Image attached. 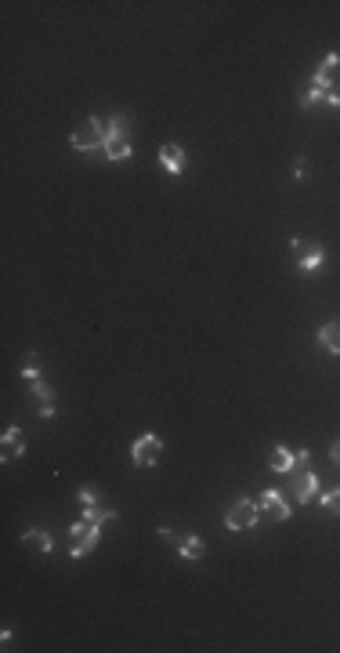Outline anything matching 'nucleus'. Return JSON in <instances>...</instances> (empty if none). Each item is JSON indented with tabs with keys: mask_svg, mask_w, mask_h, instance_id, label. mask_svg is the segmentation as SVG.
Listing matches in <instances>:
<instances>
[{
	"mask_svg": "<svg viewBox=\"0 0 340 653\" xmlns=\"http://www.w3.org/2000/svg\"><path fill=\"white\" fill-rule=\"evenodd\" d=\"M105 138H109V131H105V120L102 117H87L84 124L73 131V138H69V146L76 149V153H98V149H105Z\"/></svg>",
	"mask_w": 340,
	"mask_h": 653,
	"instance_id": "f257e3e1",
	"label": "nucleus"
},
{
	"mask_svg": "<svg viewBox=\"0 0 340 653\" xmlns=\"http://www.w3.org/2000/svg\"><path fill=\"white\" fill-rule=\"evenodd\" d=\"M257 523H261V508H257V501H250V498H239L229 512H224V527H229L232 534L253 530Z\"/></svg>",
	"mask_w": 340,
	"mask_h": 653,
	"instance_id": "f03ea898",
	"label": "nucleus"
},
{
	"mask_svg": "<svg viewBox=\"0 0 340 653\" xmlns=\"http://www.w3.org/2000/svg\"><path fill=\"white\" fill-rule=\"evenodd\" d=\"M159 457H163V443H159L156 432H141L131 443V461H134L138 468H156Z\"/></svg>",
	"mask_w": 340,
	"mask_h": 653,
	"instance_id": "7ed1b4c3",
	"label": "nucleus"
},
{
	"mask_svg": "<svg viewBox=\"0 0 340 653\" xmlns=\"http://www.w3.org/2000/svg\"><path fill=\"white\" fill-rule=\"evenodd\" d=\"M307 457H312V450H286V447H275V450L268 454V468L279 472V475H294L297 468L307 465Z\"/></svg>",
	"mask_w": 340,
	"mask_h": 653,
	"instance_id": "20e7f679",
	"label": "nucleus"
},
{
	"mask_svg": "<svg viewBox=\"0 0 340 653\" xmlns=\"http://www.w3.org/2000/svg\"><path fill=\"white\" fill-rule=\"evenodd\" d=\"M289 493H294V501L312 504L319 498V475L315 472H294L289 475Z\"/></svg>",
	"mask_w": 340,
	"mask_h": 653,
	"instance_id": "39448f33",
	"label": "nucleus"
},
{
	"mask_svg": "<svg viewBox=\"0 0 340 653\" xmlns=\"http://www.w3.org/2000/svg\"><path fill=\"white\" fill-rule=\"evenodd\" d=\"M257 508H261L265 516H271L275 523H286L289 516H294V508H289V501H283V493L275 490V486H271V490H265L261 498H257Z\"/></svg>",
	"mask_w": 340,
	"mask_h": 653,
	"instance_id": "423d86ee",
	"label": "nucleus"
},
{
	"mask_svg": "<svg viewBox=\"0 0 340 653\" xmlns=\"http://www.w3.org/2000/svg\"><path fill=\"white\" fill-rule=\"evenodd\" d=\"M159 167H163L167 174H174V178H181L185 167H188L185 149L177 146V142H163V146H159Z\"/></svg>",
	"mask_w": 340,
	"mask_h": 653,
	"instance_id": "0eeeda50",
	"label": "nucleus"
},
{
	"mask_svg": "<svg viewBox=\"0 0 340 653\" xmlns=\"http://www.w3.org/2000/svg\"><path fill=\"white\" fill-rule=\"evenodd\" d=\"M22 454H26V432H22L19 425H11L8 432L0 436V461H4V465H8V461L22 457Z\"/></svg>",
	"mask_w": 340,
	"mask_h": 653,
	"instance_id": "6e6552de",
	"label": "nucleus"
},
{
	"mask_svg": "<svg viewBox=\"0 0 340 653\" xmlns=\"http://www.w3.org/2000/svg\"><path fill=\"white\" fill-rule=\"evenodd\" d=\"M174 545H177V555H181V559H188V563H199L203 555H206V541L196 537V534H177Z\"/></svg>",
	"mask_w": 340,
	"mask_h": 653,
	"instance_id": "1a4fd4ad",
	"label": "nucleus"
},
{
	"mask_svg": "<svg viewBox=\"0 0 340 653\" xmlns=\"http://www.w3.org/2000/svg\"><path fill=\"white\" fill-rule=\"evenodd\" d=\"M319 345L326 348L330 356H340V316H333V320H326L319 327Z\"/></svg>",
	"mask_w": 340,
	"mask_h": 653,
	"instance_id": "9d476101",
	"label": "nucleus"
},
{
	"mask_svg": "<svg viewBox=\"0 0 340 653\" xmlns=\"http://www.w3.org/2000/svg\"><path fill=\"white\" fill-rule=\"evenodd\" d=\"M105 156L112 164H120V160H131V135L120 131V135H109L105 138Z\"/></svg>",
	"mask_w": 340,
	"mask_h": 653,
	"instance_id": "9b49d317",
	"label": "nucleus"
},
{
	"mask_svg": "<svg viewBox=\"0 0 340 653\" xmlns=\"http://www.w3.org/2000/svg\"><path fill=\"white\" fill-rule=\"evenodd\" d=\"M22 545L33 548V552H40V555H51V552H55V537L47 534V530H40V527H29V530L22 534Z\"/></svg>",
	"mask_w": 340,
	"mask_h": 653,
	"instance_id": "f8f14e48",
	"label": "nucleus"
},
{
	"mask_svg": "<svg viewBox=\"0 0 340 653\" xmlns=\"http://www.w3.org/2000/svg\"><path fill=\"white\" fill-rule=\"evenodd\" d=\"M322 265H326V247H322V244H312V247H307V251L301 254V258H297V269H301L304 276L319 273Z\"/></svg>",
	"mask_w": 340,
	"mask_h": 653,
	"instance_id": "ddd939ff",
	"label": "nucleus"
},
{
	"mask_svg": "<svg viewBox=\"0 0 340 653\" xmlns=\"http://www.w3.org/2000/svg\"><path fill=\"white\" fill-rule=\"evenodd\" d=\"M98 541H102V527H87L80 537H73V552L69 555H73V559H84L87 552L98 548Z\"/></svg>",
	"mask_w": 340,
	"mask_h": 653,
	"instance_id": "4468645a",
	"label": "nucleus"
},
{
	"mask_svg": "<svg viewBox=\"0 0 340 653\" xmlns=\"http://www.w3.org/2000/svg\"><path fill=\"white\" fill-rule=\"evenodd\" d=\"M120 519V512H105V508H98V504H91V508H84V523H91V527H105V523H116Z\"/></svg>",
	"mask_w": 340,
	"mask_h": 653,
	"instance_id": "2eb2a0df",
	"label": "nucleus"
},
{
	"mask_svg": "<svg viewBox=\"0 0 340 653\" xmlns=\"http://www.w3.org/2000/svg\"><path fill=\"white\" fill-rule=\"evenodd\" d=\"M29 392H33L37 400H40V407H44V403H55V389L47 385L44 378H40V381H29Z\"/></svg>",
	"mask_w": 340,
	"mask_h": 653,
	"instance_id": "dca6fc26",
	"label": "nucleus"
},
{
	"mask_svg": "<svg viewBox=\"0 0 340 653\" xmlns=\"http://www.w3.org/2000/svg\"><path fill=\"white\" fill-rule=\"evenodd\" d=\"M319 504L326 508V512H337V516H340V490H326V493H319Z\"/></svg>",
	"mask_w": 340,
	"mask_h": 653,
	"instance_id": "f3484780",
	"label": "nucleus"
},
{
	"mask_svg": "<svg viewBox=\"0 0 340 653\" xmlns=\"http://www.w3.org/2000/svg\"><path fill=\"white\" fill-rule=\"evenodd\" d=\"M22 378L26 381H40V363H37V356L29 353L26 359H22Z\"/></svg>",
	"mask_w": 340,
	"mask_h": 653,
	"instance_id": "a211bd4d",
	"label": "nucleus"
},
{
	"mask_svg": "<svg viewBox=\"0 0 340 653\" xmlns=\"http://www.w3.org/2000/svg\"><path fill=\"white\" fill-rule=\"evenodd\" d=\"M315 102H326V94H322L319 87H312V84H307V91L301 94V109H312Z\"/></svg>",
	"mask_w": 340,
	"mask_h": 653,
	"instance_id": "6ab92c4d",
	"label": "nucleus"
},
{
	"mask_svg": "<svg viewBox=\"0 0 340 653\" xmlns=\"http://www.w3.org/2000/svg\"><path fill=\"white\" fill-rule=\"evenodd\" d=\"M76 501L84 504V508L98 504V490H94V486H76Z\"/></svg>",
	"mask_w": 340,
	"mask_h": 653,
	"instance_id": "aec40b11",
	"label": "nucleus"
},
{
	"mask_svg": "<svg viewBox=\"0 0 340 653\" xmlns=\"http://www.w3.org/2000/svg\"><path fill=\"white\" fill-rule=\"evenodd\" d=\"M289 247H294V254L301 258V254L307 251V240H304V236H294V240H289Z\"/></svg>",
	"mask_w": 340,
	"mask_h": 653,
	"instance_id": "412c9836",
	"label": "nucleus"
},
{
	"mask_svg": "<svg viewBox=\"0 0 340 653\" xmlns=\"http://www.w3.org/2000/svg\"><path fill=\"white\" fill-rule=\"evenodd\" d=\"M330 461H333V465H340V439L330 443Z\"/></svg>",
	"mask_w": 340,
	"mask_h": 653,
	"instance_id": "4be33fe9",
	"label": "nucleus"
},
{
	"mask_svg": "<svg viewBox=\"0 0 340 653\" xmlns=\"http://www.w3.org/2000/svg\"><path fill=\"white\" fill-rule=\"evenodd\" d=\"M40 418H58V410H55V403H44V407H40Z\"/></svg>",
	"mask_w": 340,
	"mask_h": 653,
	"instance_id": "5701e85b",
	"label": "nucleus"
},
{
	"mask_svg": "<svg viewBox=\"0 0 340 653\" xmlns=\"http://www.w3.org/2000/svg\"><path fill=\"white\" fill-rule=\"evenodd\" d=\"M326 105H330V109H340V91H330V94H326Z\"/></svg>",
	"mask_w": 340,
	"mask_h": 653,
	"instance_id": "b1692460",
	"label": "nucleus"
},
{
	"mask_svg": "<svg viewBox=\"0 0 340 653\" xmlns=\"http://www.w3.org/2000/svg\"><path fill=\"white\" fill-rule=\"evenodd\" d=\"M304 171H307V164H304V160H297V164H294V178H297V182L304 178Z\"/></svg>",
	"mask_w": 340,
	"mask_h": 653,
	"instance_id": "393cba45",
	"label": "nucleus"
}]
</instances>
